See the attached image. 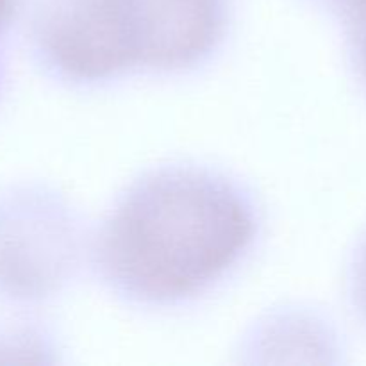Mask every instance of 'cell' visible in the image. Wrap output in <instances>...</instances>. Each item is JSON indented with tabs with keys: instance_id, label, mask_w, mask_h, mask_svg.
I'll return each mask as SVG.
<instances>
[{
	"instance_id": "7a4b0ae2",
	"label": "cell",
	"mask_w": 366,
	"mask_h": 366,
	"mask_svg": "<svg viewBox=\"0 0 366 366\" xmlns=\"http://www.w3.org/2000/svg\"><path fill=\"white\" fill-rule=\"evenodd\" d=\"M224 29L222 0H38L29 39L39 63L74 82L200 63Z\"/></svg>"
},
{
	"instance_id": "277c9868",
	"label": "cell",
	"mask_w": 366,
	"mask_h": 366,
	"mask_svg": "<svg viewBox=\"0 0 366 366\" xmlns=\"http://www.w3.org/2000/svg\"><path fill=\"white\" fill-rule=\"evenodd\" d=\"M342 11L354 63L366 81V0H342Z\"/></svg>"
},
{
	"instance_id": "5b68a950",
	"label": "cell",
	"mask_w": 366,
	"mask_h": 366,
	"mask_svg": "<svg viewBox=\"0 0 366 366\" xmlns=\"http://www.w3.org/2000/svg\"><path fill=\"white\" fill-rule=\"evenodd\" d=\"M354 292H356L357 304L366 313V242L357 254L356 267H354Z\"/></svg>"
},
{
	"instance_id": "6da1fadb",
	"label": "cell",
	"mask_w": 366,
	"mask_h": 366,
	"mask_svg": "<svg viewBox=\"0 0 366 366\" xmlns=\"http://www.w3.org/2000/svg\"><path fill=\"white\" fill-rule=\"evenodd\" d=\"M247 197L222 175L170 167L136 181L97 236V263L117 292L172 304L209 288L250 247Z\"/></svg>"
},
{
	"instance_id": "8992f818",
	"label": "cell",
	"mask_w": 366,
	"mask_h": 366,
	"mask_svg": "<svg viewBox=\"0 0 366 366\" xmlns=\"http://www.w3.org/2000/svg\"><path fill=\"white\" fill-rule=\"evenodd\" d=\"M20 4L21 0H0V38L16 18Z\"/></svg>"
},
{
	"instance_id": "3957f363",
	"label": "cell",
	"mask_w": 366,
	"mask_h": 366,
	"mask_svg": "<svg viewBox=\"0 0 366 366\" xmlns=\"http://www.w3.org/2000/svg\"><path fill=\"white\" fill-rule=\"evenodd\" d=\"M77 264V224L38 184L0 188V300L34 304L63 288Z\"/></svg>"
}]
</instances>
